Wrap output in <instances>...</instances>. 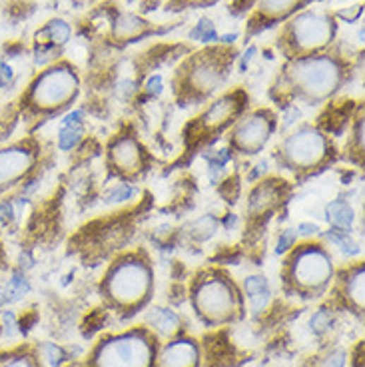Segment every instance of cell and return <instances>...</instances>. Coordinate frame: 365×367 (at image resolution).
I'll return each instance as SVG.
<instances>
[{
	"label": "cell",
	"instance_id": "obj_1",
	"mask_svg": "<svg viewBox=\"0 0 365 367\" xmlns=\"http://www.w3.org/2000/svg\"><path fill=\"white\" fill-rule=\"evenodd\" d=\"M292 82L309 98H325L337 90L342 82L340 64L328 56H308L292 66Z\"/></svg>",
	"mask_w": 365,
	"mask_h": 367
},
{
	"label": "cell",
	"instance_id": "obj_2",
	"mask_svg": "<svg viewBox=\"0 0 365 367\" xmlns=\"http://www.w3.org/2000/svg\"><path fill=\"white\" fill-rule=\"evenodd\" d=\"M154 356V347L140 333H128L104 342L96 356V367H150Z\"/></svg>",
	"mask_w": 365,
	"mask_h": 367
},
{
	"label": "cell",
	"instance_id": "obj_3",
	"mask_svg": "<svg viewBox=\"0 0 365 367\" xmlns=\"http://www.w3.org/2000/svg\"><path fill=\"white\" fill-rule=\"evenodd\" d=\"M152 287V272L138 260H126L108 274L106 289L118 303H138L148 296Z\"/></svg>",
	"mask_w": 365,
	"mask_h": 367
},
{
	"label": "cell",
	"instance_id": "obj_4",
	"mask_svg": "<svg viewBox=\"0 0 365 367\" xmlns=\"http://www.w3.org/2000/svg\"><path fill=\"white\" fill-rule=\"evenodd\" d=\"M78 90L76 74L66 66H58L44 72L32 86V102L40 108H60L72 100Z\"/></svg>",
	"mask_w": 365,
	"mask_h": 367
},
{
	"label": "cell",
	"instance_id": "obj_5",
	"mask_svg": "<svg viewBox=\"0 0 365 367\" xmlns=\"http://www.w3.org/2000/svg\"><path fill=\"white\" fill-rule=\"evenodd\" d=\"M196 308L210 320H228L236 308L234 287L224 279H208L196 289Z\"/></svg>",
	"mask_w": 365,
	"mask_h": 367
},
{
	"label": "cell",
	"instance_id": "obj_6",
	"mask_svg": "<svg viewBox=\"0 0 365 367\" xmlns=\"http://www.w3.org/2000/svg\"><path fill=\"white\" fill-rule=\"evenodd\" d=\"M328 144L321 132L316 128H301L294 136H289L284 144V154L292 166L311 168L325 156Z\"/></svg>",
	"mask_w": 365,
	"mask_h": 367
},
{
	"label": "cell",
	"instance_id": "obj_7",
	"mask_svg": "<svg viewBox=\"0 0 365 367\" xmlns=\"http://www.w3.org/2000/svg\"><path fill=\"white\" fill-rule=\"evenodd\" d=\"M331 277V260L318 246H306L294 258V279L299 286L318 289Z\"/></svg>",
	"mask_w": 365,
	"mask_h": 367
},
{
	"label": "cell",
	"instance_id": "obj_8",
	"mask_svg": "<svg viewBox=\"0 0 365 367\" xmlns=\"http://www.w3.org/2000/svg\"><path fill=\"white\" fill-rule=\"evenodd\" d=\"M333 36V24L320 12H304L292 23V38L304 50H316L328 44Z\"/></svg>",
	"mask_w": 365,
	"mask_h": 367
},
{
	"label": "cell",
	"instance_id": "obj_9",
	"mask_svg": "<svg viewBox=\"0 0 365 367\" xmlns=\"http://www.w3.org/2000/svg\"><path fill=\"white\" fill-rule=\"evenodd\" d=\"M270 134H272V120L260 112V114H251L250 118H246L240 126L236 128L234 142L240 150L253 154L263 148Z\"/></svg>",
	"mask_w": 365,
	"mask_h": 367
},
{
	"label": "cell",
	"instance_id": "obj_10",
	"mask_svg": "<svg viewBox=\"0 0 365 367\" xmlns=\"http://www.w3.org/2000/svg\"><path fill=\"white\" fill-rule=\"evenodd\" d=\"M32 154L24 148L0 150V184H8L28 172Z\"/></svg>",
	"mask_w": 365,
	"mask_h": 367
},
{
	"label": "cell",
	"instance_id": "obj_11",
	"mask_svg": "<svg viewBox=\"0 0 365 367\" xmlns=\"http://www.w3.org/2000/svg\"><path fill=\"white\" fill-rule=\"evenodd\" d=\"M198 363V347L188 339L170 344L160 357V367H194Z\"/></svg>",
	"mask_w": 365,
	"mask_h": 367
},
{
	"label": "cell",
	"instance_id": "obj_12",
	"mask_svg": "<svg viewBox=\"0 0 365 367\" xmlns=\"http://www.w3.org/2000/svg\"><path fill=\"white\" fill-rule=\"evenodd\" d=\"M112 162L116 168L124 170V172H136L142 166V152L136 140L132 138H122L112 146Z\"/></svg>",
	"mask_w": 365,
	"mask_h": 367
},
{
	"label": "cell",
	"instance_id": "obj_13",
	"mask_svg": "<svg viewBox=\"0 0 365 367\" xmlns=\"http://www.w3.org/2000/svg\"><path fill=\"white\" fill-rule=\"evenodd\" d=\"M220 80H222L220 66L212 60H198L190 72V84L200 92H210L212 88H216Z\"/></svg>",
	"mask_w": 365,
	"mask_h": 367
},
{
	"label": "cell",
	"instance_id": "obj_14",
	"mask_svg": "<svg viewBox=\"0 0 365 367\" xmlns=\"http://www.w3.org/2000/svg\"><path fill=\"white\" fill-rule=\"evenodd\" d=\"M238 108H240V104L236 100V96H224L205 112L204 124L208 128H222L236 116Z\"/></svg>",
	"mask_w": 365,
	"mask_h": 367
},
{
	"label": "cell",
	"instance_id": "obj_15",
	"mask_svg": "<svg viewBox=\"0 0 365 367\" xmlns=\"http://www.w3.org/2000/svg\"><path fill=\"white\" fill-rule=\"evenodd\" d=\"M244 287H246V294L250 298L251 310L256 311V313H260L270 303V298H272L268 279L262 277V275H250V277H246Z\"/></svg>",
	"mask_w": 365,
	"mask_h": 367
},
{
	"label": "cell",
	"instance_id": "obj_16",
	"mask_svg": "<svg viewBox=\"0 0 365 367\" xmlns=\"http://www.w3.org/2000/svg\"><path fill=\"white\" fill-rule=\"evenodd\" d=\"M82 114L80 110H74L70 112L64 120H62V126H60V134H58V146L62 150H72L82 138Z\"/></svg>",
	"mask_w": 365,
	"mask_h": 367
},
{
	"label": "cell",
	"instance_id": "obj_17",
	"mask_svg": "<svg viewBox=\"0 0 365 367\" xmlns=\"http://www.w3.org/2000/svg\"><path fill=\"white\" fill-rule=\"evenodd\" d=\"M325 218H328V222H330L333 228L349 229L352 228V224H354L355 214L347 202L335 200V202H331V204H328V207H325Z\"/></svg>",
	"mask_w": 365,
	"mask_h": 367
},
{
	"label": "cell",
	"instance_id": "obj_18",
	"mask_svg": "<svg viewBox=\"0 0 365 367\" xmlns=\"http://www.w3.org/2000/svg\"><path fill=\"white\" fill-rule=\"evenodd\" d=\"M148 323L154 327V330H158L160 333H164V335H170V333H174L176 330H178L180 320H178V315H176L172 310L156 308V310H152L148 313Z\"/></svg>",
	"mask_w": 365,
	"mask_h": 367
},
{
	"label": "cell",
	"instance_id": "obj_19",
	"mask_svg": "<svg viewBox=\"0 0 365 367\" xmlns=\"http://www.w3.org/2000/svg\"><path fill=\"white\" fill-rule=\"evenodd\" d=\"M144 28H146L144 20L136 18L134 14H122V16L116 20L114 32L116 36H120V38H132V36L142 35Z\"/></svg>",
	"mask_w": 365,
	"mask_h": 367
},
{
	"label": "cell",
	"instance_id": "obj_20",
	"mask_svg": "<svg viewBox=\"0 0 365 367\" xmlns=\"http://www.w3.org/2000/svg\"><path fill=\"white\" fill-rule=\"evenodd\" d=\"M345 291H347V298L355 303V308H364V270H355L354 274L347 277L345 282Z\"/></svg>",
	"mask_w": 365,
	"mask_h": 367
},
{
	"label": "cell",
	"instance_id": "obj_21",
	"mask_svg": "<svg viewBox=\"0 0 365 367\" xmlns=\"http://www.w3.org/2000/svg\"><path fill=\"white\" fill-rule=\"evenodd\" d=\"M299 4V0H260V8L265 16L280 18L292 12Z\"/></svg>",
	"mask_w": 365,
	"mask_h": 367
},
{
	"label": "cell",
	"instance_id": "obj_22",
	"mask_svg": "<svg viewBox=\"0 0 365 367\" xmlns=\"http://www.w3.org/2000/svg\"><path fill=\"white\" fill-rule=\"evenodd\" d=\"M328 236V240H331L340 250H342L345 255H357V253L361 252V248H359V243L355 240H352L345 231H335V229H331L325 234Z\"/></svg>",
	"mask_w": 365,
	"mask_h": 367
},
{
	"label": "cell",
	"instance_id": "obj_23",
	"mask_svg": "<svg viewBox=\"0 0 365 367\" xmlns=\"http://www.w3.org/2000/svg\"><path fill=\"white\" fill-rule=\"evenodd\" d=\"M42 35L50 36L54 44H66L70 38V26L64 20H52Z\"/></svg>",
	"mask_w": 365,
	"mask_h": 367
},
{
	"label": "cell",
	"instance_id": "obj_24",
	"mask_svg": "<svg viewBox=\"0 0 365 367\" xmlns=\"http://www.w3.org/2000/svg\"><path fill=\"white\" fill-rule=\"evenodd\" d=\"M275 198V192L272 186H262L260 190H256L253 195H251V202H250V207L253 212H260V210H265V207L270 206L272 202H274Z\"/></svg>",
	"mask_w": 365,
	"mask_h": 367
},
{
	"label": "cell",
	"instance_id": "obj_25",
	"mask_svg": "<svg viewBox=\"0 0 365 367\" xmlns=\"http://www.w3.org/2000/svg\"><path fill=\"white\" fill-rule=\"evenodd\" d=\"M6 291L12 299L23 298L24 294L30 291V286H28V279L24 277L23 274H12V277L8 279V286H6Z\"/></svg>",
	"mask_w": 365,
	"mask_h": 367
},
{
	"label": "cell",
	"instance_id": "obj_26",
	"mask_svg": "<svg viewBox=\"0 0 365 367\" xmlns=\"http://www.w3.org/2000/svg\"><path fill=\"white\" fill-rule=\"evenodd\" d=\"M190 36L194 40H202V42H210V40H216V26L210 23V20H200L196 24V28L190 32Z\"/></svg>",
	"mask_w": 365,
	"mask_h": 367
},
{
	"label": "cell",
	"instance_id": "obj_27",
	"mask_svg": "<svg viewBox=\"0 0 365 367\" xmlns=\"http://www.w3.org/2000/svg\"><path fill=\"white\" fill-rule=\"evenodd\" d=\"M217 229V222L212 216H204V218H200L198 222L194 224V228H192V231H194L196 238H200V240H205V238H210L214 231Z\"/></svg>",
	"mask_w": 365,
	"mask_h": 367
},
{
	"label": "cell",
	"instance_id": "obj_28",
	"mask_svg": "<svg viewBox=\"0 0 365 367\" xmlns=\"http://www.w3.org/2000/svg\"><path fill=\"white\" fill-rule=\"evenodd\" d=\"M330 325H331L330 311L321 310V311H318L313 318H311V327H313V332H318V333L328 332V330H330Z\"/></svg>",
	"mask_w": 365,
	"mask_h": 367
},
{
	"label": "cell",
	"instance_id": "obj_29",
	"mask_svg": "<svg viewBox=\"0 0 365 367\" xmlns=\"http://www.w3.org/2000/svg\"><path fill=\"white\" fill-rule=\"evenodd\" d=\"M134 194V188L132 186H126V184H120L118 188H114L110 194H108V202H112V204H120V202H126V200H130Z\"/></svg>",
	"mask_w": 365,
	"mask_h": 367
},
{
	"label": "cell",
	"instance_id": "obj_30",
	"mask_svg": "<svg viewBox=\"0 0 365 367\" xmlns=\"http://www.w3.org/2000/svg\"><path fill=\"white\" fill-rule=\"evenodd\" d=\"M296 229H285L284 234L280 236V240H277V248H275V252L277 253H284L285 250H289L294 243H296Z\"/></svg>",
	"mask_w": 365,
	"mask_h": 367
},
{
	"label": "cell",
	"instance_id": "obj_31",
	"mask_svg": "<svg viewBox=\"0 0 365 367\" xmlns=\"http://www.w3.org/2000/svg\"><path fill=\"white\" fill-rule=\"evenodd\" d=\"M44 354H46V359H48L54 367H58L62 361H64V351H62L60 347H56V345L52 344L44 345Z\"/></svg>",
	"mask_w": 365,
	"mask_h": 367
},
{
	"label": "cell",
	"instance_id": "obj_32",
	"mask_svg": "<svg viewBox=\"0 0 365 367\" xmlns=\"http://www.w3.org/2000/svg\"><path fill=\"white\" fill-rule=\"evenodd\" d=\"M321 367H345V354H343V351L331 354V356L323 361V366Z\"/></svg>",
	"mask_w": 365,
	"mask_h": 367
},
{
	"label": "cell",
	"instance_id": "obj_33",
	"mask_svg": "<svg viewBox=\"0 0 365 367\" xmlns=\"http://www.w3.org/2000/svg\"><path fill=\"white\" fill-rule=\"evenodd\" d=\"M229 160V152L228 150H217L216 154L212 156V166L214 168H222V166H226Z\"/></svg>",
	"mask_w": 365,
	"mask_h": 367
},
{
	"label": "cell",
	"instance_id": "obj_34",
	"mask_svg": "<svg viewBox=\"0 0 365 367\" xmlns=\"http://www.w3.org/2000/svg\"><path fill=\"white\" fill-rule=\"evenodd\" d=\"M0 367H32V363H30V359H26V357H11V359L2 361Z\"/></svg>",
	"mask_w": 365,
	"mask_h": 367
},
{
	"label": "cell",
	"instance_id": "obj_35",
	"mask_svg": "<svg viewBox=\"0 0 365 367\" xmlns=\"http://www.w3.org/2000/svg\"><path fill=\"white\" fill-rule=\"evenodd\" d=\"M146 88H148L150 94H154V96H158L162 94V88H164V82H162L160 76H152L148 82H146Z\"/></svg>",
	"mask_w": 365,
	"mask_h": 367
},
{
	"label": "cell",
	"instance_id": "obj_36",
	"mask_svg": "<svg viewBox=\"0 0 365 367\" xmlns=\"http://www.w3.org/2000/svg\"><path fill=\"white\" fill-rule=\"evenodd\" d=\"M11 80H12V68L8 66V64L0 62V88L6 86Z\"/></svg>",
	"mask_w": 365,
	"mask_h": 367
},
{
	"label": "cell",
	"instance_id": "obj_37",
	"mask_svg": "<svg viewBox=\"0 0 365 367\" xmlns=\"http://www.w3.org/2000/svg\"><path fill=\"white\" fill-rule=\"evenodd\" d=\"M4 323H6V332H8V335H12L14 330H16V321H14V315H12V313H4Z\"/></svg>",
	"mask_w": 365,
	"mask_h": 367
},
{
	"label": "cell",
	"instance_id": "obj_38",
	"mask_svg": "<svg viewBox=\"0 0 365 367\" xmlns=\"http://www.w3.org/2000/svg\"><path fill=\"white\" fill-rule=\"evenodd\" d=\"M299 231L306 234V236H311V234H318L320 228H318L316 224H301V226H299Z\"/></svg>",
	"mask_w": 365,
	"mask_h": 367
},
{
	"label": "cell",
	"instance_id": "obj_39",
	"mask_svg": "<svg viewBox=\"0 0 365 367\" xmlns=\"http://www.w3.org/2000/svg\"><path fill=\"white\" fill-rule=\"evenodd\" d=\"M12 216V206L6 202V204H0V219H6Z\"/></svg>",
	"mask_w": 365,
	"mask_h": 367
},
{
	"label": "cell",
	"instance_id": "obj_40",
	"mask_svg": "<svg viewBox=\"0 0 365 367\" xmlns=\"http://www.w3.org/2000/svg\"><path fill=\"white\" fill-rule=\"evenodd\" d=\"M253 54H256V48L251 46L250 50H248V52L244 54V60H241V70H246V66H248V62H250L251 56H253Z\"/></svg>",
	"mask_w": 365,
	"mask_h": 367
},
{
	"label": "cell",
	"instance_id": "obj_41",
	"mask_svg": "<svg viewBox=\"0 0 365 367\" xmlns=\"http://www.w3.org/2000/svg\"><path fill=\"white\" fill-rule=\"evenodd\" d=\"M234 38H236V35H232V36H224V42H234Z\"/></svg>",
	"mask_w": 365,
	"mask_h": 367
},
{
	"label": "cell",
	"instance_id": "obj_42",
	"mask_svg": "<svg viewBox=\"0 0 365 367\" xmlns=\"http://www.w3.org/2000/svg\"><path fill=\"white\" fill-rule=\"evenodd\" d=\"M2 303H4V296L0 294V306H2Z\"/></svg>",
	"mask_w": 365,
	"mask_h": 367
}]
</instances>
